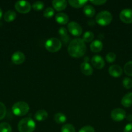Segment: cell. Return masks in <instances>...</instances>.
<instances>
[{
  "label": "cell",
  "mask_w": 132,
  "mask_h": 132,
  "mask_svg": "<svg viewBox=\"0 0 132 132\" xmlns=\"http://www.w3.org/2000/svg\"><path fill=\"white\" fill-rule=\"evenodd\" d=\"M87 48L82 39L76 38L70 42L68 46V53L74 58H79L85 54Z\"/></svg>",
  "instance_id": "1"
},
{
  "label": "cell",
  "mask_w": 132,
  "mask_h": 132,
  "mask_svg": "<svg viewBox=\"0 0 132 132\" xmlns=\"http://www.w3.org/2000/svg\"><path fill=\"white\" fill-rule=\"evenodd\" d=\"M36 128V123L33 119L29 117L22 119L18 125L19 132H33Z\"/></svg>",
  "instance_id": "2"
},
{
  "label": "cell",
  "mask_w": 132,
  "mask_h": 132,
  "mask_svg": "<svg viewBox=\"0 0 132 132\" xmlns=\"http://www.w3.org/2000/svg\"><path fill=\"white\" fill-rule=\"evenodd\" d=\"M12 110L15 116L21 117L28 113L29 111V106L26 102H17L12 106Z\"/></svg>",
  "instance_id": "3"
},
{
  "label": "cell",
  "mask_w": 132,
  "mask_h": 132,
  "mask_svg": "<svg viewBox=\"0 0 132 132\" xmlns=\"http://www.w3.org/2000/svg\"><path fill=\"white\" fill-rule=\"evenodd\" d=\"M113 19L112 14L108 11L104 10V11L100 12L97 15H96L95 20L96 22L98 24L101 26H107L110 24Z\"/></svg>",
  "instance_id": "4"
},
{
  "label": "cell",
  "mask_w": 132,
  "mask_h": 132,
  "mask_svg": "<svg viewBox=\"0 0 132 132\" xmlns=\"http://www.w3.org/2000/svg\"><path fill=\"white\" fill-rule=\"evenodd\" d=\"M45 46L47 50L50 52H57L62 48V43L58 39L52 37L47 40L45 43Z\"/></svg>",
  "instance_id": "5"
},
{
  "label": "cell",
  "mask_w": 132,
  "mask_h": 132,
  "mask_svg": "<svg viewBox=\"0 0 132 132\" xmlns=\"http://www.w3.org/2000/svg\"><path fill=\"white\" fill-rule=\"evenodd\" d=\"M15 9L18 12L26 14L31 11V5L27 1H18L15 3Z\"/></svg>",
  "instance_id": "6"
},
{
  "label": "cell",
  "mask_w": 132,
  "mask_h": 132,
  "mask_svg": "<svg viewBox=\"0 0 132 132\" xmlns=\"http://www.w3.org/2000/svg\"><path fill=\"white\" fill-rule=\"evenodd\" d=\"M67 28L70 33L74 36H80L82 33V28L78 23L71 21L67 25Z\"/></svg>",
  "instance_id": "7"
},
{
  "label": "cell",
  "mask_w": 132,
  "mask_h": 132,
  "mask_svg": "<svg viewBox=\"0 0 132 132\" xmlns=\"http://www.w3.org/2000/svg\"><path fill=\"white\" fill-rule=\"evenodd\" d=\"M126 116V113L125 111L121 108H115L113 110L112 112L111 113V117L113 121H121L125 119Z\"/></svg>",
  "instance_id": "8"
},
{
  "label": "cell",
  "mask_w": 132,
  "mask_h": 132,
  "mask_svg": "<svg viewBox=\"0 0 132 132\" xmlns=\"http://www.w3.org/2000/svg\"><path fill=\"white\" fill-rule=\"evenodd\" d=\"M120 20L125 23H132V10L129 9H125L122 10L120 13Z\"/></svg>",
  "instance_id": "9"
},
{
  "label": "cell",
  "mask_w": 132,
  "mask_h": 132,
  "mask_svg": "<svg viewBox=\"0 0 132 132\" xmlns=\"http://www.w3.org/2000/svg\"><path fill=\"white\" fill-rule=\"evenodd\" d=\"M91 64L97 69H102L105 65V62L102 57L99 55H95L91 58Z\"/></svg>",
  "instance_id": "10"
},
{
  "label": "cell",
  "mask_w": 132,
  "mask_h": 132,
  "mask_svg": "<svg viewBox=\"0 0 132 132\" xmlns=\"http://www.w3.org/2000/svg\"><path fill=\"white\" fill-rule=\"evenodd\" d=\"M11 60L13 63L16 64H22L25 60V55L21 52L17 51L12 54L11 57Z\"/></svg>",
  "instance_id": "11"
},
{
  "label": "cell",
  "mask_w": 132,
  "mask_h": 132,
  "mask_svg": "<svg viewBox=\"0 0 132 132\" xmlns=\"http://www.w3.org/2000/svg\"><path fill=\"white\" fill-rule=\"evenodd\" d=\"M122 68L117 64H113L111 65V67L109 68V73L112 77H119L120 76H122Z\"/></svg>",
  "instance_id": "12"
},
{
  "label": "cell",
  "mask_w": 132,
  "mask_h": 132,
  "mask_svg": "<svg viewBox=\"0 0 132 132\" xmlns=\"http://www.w3.org/2000/svg\"><path fill=\"white\" fill-rule=\"evenodd\" d=\"M67 1L65 0H54L52 2L54 10L56 11H62L67 7Z\"/></svg>",
  "instance_id": "13"
},
{
  "label": "cell",
  "mask_w": 132,
  "mask_h": 132,
  "mask_svg": "<svg viewBox=\"0 0 132 132\" xmlns=\"http://www.w3.org/2000/svg\"><path fill=\"white\" fill-rule=\"evenodd\" d=\"M80 70L83 74L85 76H91L93 73V68L91 64L87 61H84L80 64Z\"/></svg>",
  "instance_id": "14"
},
{
  "label": "cell",
  "mask_w": 132,
  "mask_h": 132,
  "mask_svg": "<svg viewBox=\"0 0 132 132\" xmlns=\"http://www.w3.org/2000/svg\"><path fill=\"white\" fill-rule=\"evenodd\" d=\"M103 48V43L100 40H94L90 45V49L92 52L97 53L100 52Z\"/></svg>",
  "instance_id": "15"
},
{
  "label": "cell",
  "mask_w": 132,
  "mask_h": 132,
  "mask_svg": "<svg viewBox=\"0 0 132 132\" xmlns=\"http://www.w3.org/2000/svg\"><path fill=\"white\" fill-rule=\"evenodd\" d=\"M69 17L65 13H58L56 14L55 15V20L58 23L61 24H65L68 23L69 21Z\"/></svg>",
  "instance_id": "16"
},
{
  "label": "cell",
  "mask_w": 132,
  "mask_h": 132,
  "mask_svg": "<svg viewBox=\"0 0 132 132\" xmlns=\"http://www.w3.org/2000/svg\"><path fill=\"white\" fill-rule=\"evenodd\" d=\"M121 104L124 107H130L132 105V92L128 93L122 97Z\"/></svg>",
  "instance_id": "17"
},
{
  "label": "cell",
  "mask_w": 132,
  "mask_h": 132,
  "mask_svg": "<svg viewBox=\"0 0 132 132\" xmlns=\"http://www.w3.org/2000/svg\"><path fill=\"white\" fill-rule=\"evenodd\" d=\"M48 117V113L44 110H40L37 111L34 115V118L38 121H43Z\"/></svg>",
  "instance_id": "18"
},
{
  "label": "cell",
  "mask_w": 132,
  "mask_h": 132,
  "mask_svg": "<svg viewBox=\"0 0 132 132\" xmlns=\"http://www.w3.org/2000/svg\"><path fill=\"white\" fill-rule=\"evenodd\" d=\"M83 12H84V14L86 15L87 17L89 18H92L95 15V9H94L93 6L90 5H86L84 7L83 9Z\"/></svg>",
  "instance_id": "19"
},
{
  "label": "cell",
  "mask_w": 132,
  "mask_h": 132,
  "mask_svg": "<svg viewBox=\"0 0 132 132\" xmlns=\"http://www.w3.org/2000/svg\"><path fill=\"white\" fill-rule=\"evenodd\" d=\"M69 3L71 6L75 8H81L85 6L87 3L86 0H69Z\"/></svg>",
  "instance_id": "20"
},
{
  "label": "cell",
  "mask_w": 132,
  "mask_h": 132,
  "mask_svg": "<svg viewBox=\"0 0 132 132\" xmlns=\"http://www.w3.org/2000/svg\"><path fill=\"white\" fill-rule=\"evenodd\" d=\"M16 18V13L14 10H9L4 14V19L6 22H12Z\"/></svg>",
  "instance_id": "21"
},
{
  "label": "cell",
  "mask_w": 132,
  "mask_h": 132,
  "mask_svg": "<svg viewBox=\"0 0 132 132\" xmlns=\"http://www.w3.org/2000/svg\"><path fill=\"white\" fill-rule=\"evenodd\" d=\"M54 119L56 123L63 124L67 121V117L63 113H57L54 115Z\"/></svg>",
  "instance_id": "22"
},
{
  "label": "cell",
  "mask_w": 132,
  "mask_h": 132,
  "mask_svg": "<svg viewBox=\"0 0 132 132\" xmlns=\"http://www.w3.org/2000/svg\"><path fill=\"white\" fill-rule=\"evenodd\" d=\"M93 39H94V34L90 31H87L83 35L82 40L84 42L89 43L93 41Z\"/></svg>",
  "instance_id": "23"
},
{
  "label": "cell",
  "mask_w": 132,
  "mask_h": 132,
  "mask_svg": "<svg viewBox=\"0 0 132 132\" xmlns=\"http://www.w3.org/2000/svg\"><path fill=\"white\" fill-rule=\"evenodd\" d=\"M124 72L128 76L132 77V61L126 63L124 67Z\"/></svg>",
  "instance_id": "24"
},
{
  "label": "cell",
  "mask_w": 132,
  "mask_h": 132,
  "mask_svg": "<svg viewBox=\"0 0 132 132\" xmlns=\"http://www.w3.org/2000/svg\"><path fill=\"white\" fill-rule=\"evenodd\" d=\"M61 132H76V130L71 124H65L61 128Z\"/></svg>",
  "instance_id": "25"
},
{
  "label": "cell",
  "mask_w": 132,
  "mask_h": 132,
  "mask_svg": "<svg viewBox=\"0 0 132 132\" xmlns=\"http://www.w3.org/2000/svg\"><path fill=\"white\" fill-rule=\"evenodd\" d=\"M0 132H12V127L8 122L0 123Z\"/></svg>",
  "instance_id": "26"
},
{
  "label": "cell",
  "mask_w": 132,
  "mask_h": 132,
  "mask_svg": "<svg viewBox=\"0 0 132 132\" xmlns=\"http://www.w3.org/2000/svg\"><path fill=\"white\" fill-rule=\"evenodd\" d=\"M54 15V9L52 7H47L43 10V16L47 18H52Z\"/></svg>",
  "instance_id": "27"
},
{
  "label": "cell",
  "mask_w": 132,
  "mask_h": 132,
  "mask_svg": "<svg viewBox=\"0 0 132 132\" xmlns=\"http://www.w3.org/2000/svg\"><path fill=\"white\" fill-rule=\"evenodd\" d=\"M32 9H34L36 11H40V10H41L43 9L44 8V3L42 2V1H36V2L34 3L32 5Z\"/></svg>",
  "instance_id": "28"
},
{
  "label": "cell",
  "mask_w": 132,
  "mask_h": 132,
  "mask_svg": "<svg viewBox=\"0 0 132 132\" xmlns=\"http://www.w3.org/2000/svg\"><path fill=\"white\" fill-rule=\"evenodd\" d=\"M116 54L113 52H110L107 53L106 55V59L108 63H113L116 59Z\"/></svg>",
  "instance_id": "29"
},
{
  "label": "cell",
  "mask_w": 132,
  "mask_h": 132,
  "mask_svg": "<svg viewBox=\"0 0 132 132\" xmlns=\"http://www.w3.org/2000/svg\"><path fill=\"white\" fill-rule=\"evenodd\" d=\"M122 85L126 89H130L132 87V80L129 77H125L122 81Z\"/></svg>",
  "instance_id": "30"
},
{
  "label": "cell",
  "mask_w": 132,
  "mask_h": 132,
  "mask_svg": "<svg viewBox=\"0 0 132 132\" xmlns=\"http://www.w3.org/2000/svg\"><path fill=\"white\" fill-rule=\"evenodd\" d=\"M6 109L5 104L3 103L0 102V120L4 119V117L6 116Z\"/></svg>",
  "instance_id": "31"
},
{
  "label": "cell",
  "mask_w": 132,
  "mask_h": 132,
  "mask_svg": "<svg viewBox=\"0 0 132 132\" xmlns=\"http://www.w3.org/2000/svg\"><path fill=\"white\" fill-rule=\"evenodd\" d=\"M78 132H94V129L91 126H85L82 128Z\"/></svg>",
  "instance_id": "32"
},
{
  "label": "cell",
  "mask_w": 132,
  "mask_h": 132,
  "mask_svg": "<svg viewBox=\"0 0 132 132\" xmlns=\"http://www.w3.org/2000/svg\"><path fill=\"white\" fill-rule=\"evenodd\" d=\"M58 33H59L60 37H63V36H67V30L64 27H60L59 28V30H58Z\"/></svg>",
  "instance_id": "33"
},
{
  "label": "cell",
  "mask_w": 132,
  "mask_h": 132,
  "mask_svg": "<svg viewBox=\"0 0 132 132\" xmlns=\"http://www.w3.org/2000/svg\"><path fill=\"white\" fill-rule=\"evenodd\" d=\"M90 2L92 4L95 5H104V3H106L107 1L106 0H91Z\"/></svg>",
  "instance_id": "34"
},
{
  "label": "cell",
  "mask_w": 132,
  "mask_h": 132,
  "mask_svg": "<svg viewBox=\"0 0 132 132\" xmlns=\"http://www.w3.org/2000/svg\"><path fill=\"white\" fill-rule=\"evenodd\" d=\"M124 132H132V122L128 124L124 127Z\"/></svg>",
  "instance_id": "35"
},
{
  "label": "cell",
  "mask_w": 132,
  "mask_h": 132,
  "mask_svg": "<svg viewBox=\"0 0 132 132\" xmlns=\"http://www.w3.org/2000/svg\"><path fill=\"white\" fill-rule=\"evenodd\" d=\"M61 39H62V41H63V43H64L65 44H67L70 40V37L68 35H67V36H63V37H62Z\"/></svg>",
  "instance_id": "36"
},
{
  "label": "cell",
  "mask_w": 132,
  "mask_h": 132,
  "mask_svg": "<svg viewBox=\"0 0 132 132\" xmlns=\"http://www.w3.org/2000/svg\"><path fill=\"white\" fill-rule=\"evenodd\" d=\"M94 24H95V22H94V20H93V19H92V20H89V21H88V24H89V26H91H91H94Z\"/></svg>",
  "instance_id": "37"
},
{
  "label": "cell",
  "mask_w": 132,
  "mask_h": 132,
  "mask_svg": "<svg viewBox=\"0 0 132 132\" xmlns=\"http://www.w3.org/2000/svg\"><path fill=\"white\" fill-rule=\"evenodd\" d=\"M126 118H127V119H128V121H132V115L129 114L128 116H127Z\"/></svg>",
  "instance_id": "38"
},
{
  "label": "cell",
  "mask_w": 132,
  "mask_h": 132,
  "mask_svg": "<svg viewBox=\"0 0 132 132\" xmlns=\"http://www.w3.org/2000/svg\"><path fill=\"white\" fill-rule=\"evenodd\" d=\"M2 15H3V11L2 10H1V8H0V19L2 18Z\"/></svg>",
  "instance_id": "39"
}]
</instances>
